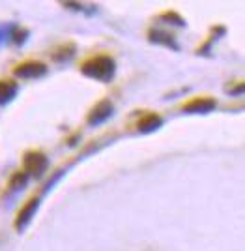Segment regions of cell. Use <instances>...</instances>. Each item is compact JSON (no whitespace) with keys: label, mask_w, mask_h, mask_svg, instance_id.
<instances>
[{"label":"cell","mask_w":245,"mask_h":251,"mask_svg":"<svg viewBox=\"0 0 245 251\" xmlns=\"http://www.w3.org/2000/svg\"><path fill=\"white\" fill-rule=\"evenodd\" d=\"M217 103L213 98H195L193 101L183 105V111L191 115H206V113H212Z\"/></svg>","instance_id":"cell-5"},{"label":"cell","mask_w":245,"mask_h":251,"mask_svg":"<svg viewBox=\"0 0 245 251\" xmlns=\"http://www.w3.org/2000/svg\"><path fill=\"white\" fill-rule=\"evenodd\" d=\"M150 40L152 42H157V43H165L167 47H171V49H178V45L174 43V40H172L169 34H163V32H156V30H152L150 32Z\"/></svg>","instance_id":"cell-9"},{"label":"cell","mask_w":245,"mask_h":251,"mask_svg":"<svg viewBox=\"0 0 245 251\" xmlns=\"http://www.w3.org/2000/svg\"><path fill=\"white\" fill-rule=\"evenodd\" d=\"M161 124H163V118H161L159 115L148 113V115H144L139 120V131H142V133H150V131H156Z\"/></svg>","instance_id":"cell-8"},{"label":"cell","mask_w":245,"mask_h":251,"mask_svg":"<svg viewBox=\"0 0 245 251\" xmlns=\"http://www.w3.org/2000/svg\"><path fill=\"white\" fill-rule=\"evenodd\" d=\"M26 182H28V176L24 175V173H17L15 176L11 178V189L13 191H19V189H22L24 186H26Z\"/></svg>","instance_id":"cell-10"},{"label":"cell","mask_w":245,"mask_h":251,"mask_svg":"<svg viewBox=\"0 0 245 251\" xmlns=\"http://www.w3.org/2000/svg\"><path fill=\"white\" fill-rule=\"evenodd\" d=\"M11 30H13V26H0V43L10 40Z\"/></svg>","instance_id":"cell-11"},{"label":"cell","mask_w":245,"mask_h":251,"mask_svg":"<svg viewBox=\"0 0 245 251\" xmlns=\"http://www.w3.org/2000/svg\"><path fill=\"white\" fill-rule=\"evenodd\" d=\"M112 113H114L112 103H111L109 100H103V101H99V103L90 111L86 122H88V126H99V124H103V122H107V120L112 116Z\"/></svg>","instance_id":"cell-3"},{"label":"cell","mask_w":245,"mask_h":251,"mask_svg":"<svg viewBox=\"0 0 245 251\" xmlns=\"http://www.w3.org/2000/svg\"><path fill=\"white\" fill-rule=\"evenodd\" d=\"M17 92H19V84L15 81H10V79L0 81V107L11 103Z\"/></svg>","instance_id":"cell-7"},{"label":"cell","mask_w":245,"mask_h":251,"mask_svg":"<svg viewBox=\"0 0 245 251\" xmlns=\"http://www.w3.org/2000/svg\"><path fill=\"white\" fill-rule=\"evenodd\" d=\"M38 206H40V199H30L28 202H26V206L17 214V221H15L17 230H22L28 223H30V220L34 218V214H36Z\"/></svg>","instance_id":"cell-6"},{"label":"cell","mask_w":245,"mask_h":251,"mask_svg":"<svg viewBox=\"0 0 245 251\" xmlns=\"http://www.w3.org/2000/svg\"><path fill=\"white\" fill-rule=\"evenodd\" d=\"M81 74L94 81H99V83H109V81H112V77L116 74V64L107 54L92 56L90 60H86L81 66Z\"/></svg>","instance_id":"cell-1"},{"label":"cell","mask_w":245,"mask_h":251,"mask_svg":"<svg viewBox=\"0 0 245 251\" xmlns=\"http://www.w3.org/2000/svg\"><path fill=\"white\" fill-rule=\"evenodd\" d=\"M45 74H47V66L43 62H36V60H28L15 68V75L21 79H40Z\"/></svg>","instance_id":"cell-4"},{"label":"cell","mask_w":245,"mask_h":251,"mask_svg":"<svg viewBox=\"0 0 245 251\" xmlns=\"http://www.w3.org/2000/svg\"><path fill=\"white\" fill-rule=\"evenodd\" d=\"M22 167L26 176H42L49 167V159L42 152H28L22 159Z\"/></svg>","instance_id":"cell-2"}]
</instances>
